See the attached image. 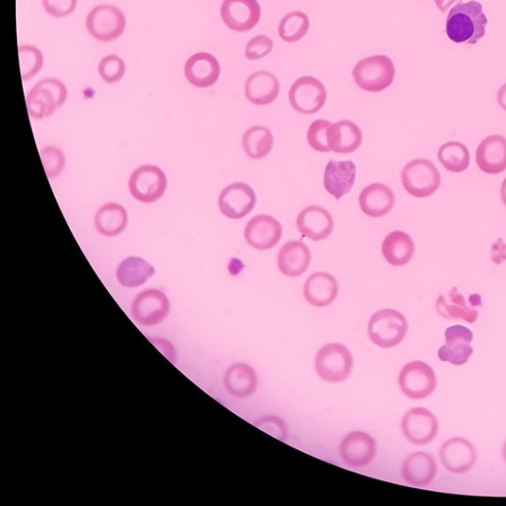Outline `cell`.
I'll return each instance as SVG.
<instances>
[{"mask_svg":"<svg viewBox=\"0 0 506 506\" xmlns=\"http://www.w3.org/2000/svg\"><path fill=\"white\" fill-rule=\"evenodd\" d=\"M487 19L483 5L471 0L454 5L447 16L445 32L454 43L477 45L486 35Z\"/></svg>","mask_w":506,"mask_h":506,"instance_id":"1","label":"cell"},{"mask_svg":"<svg viewBox=\"0 0 506 506\" xmlns=\"http://www.w3.org/2000/svg\"><path fill=\"white\" fill-rule=\"evenodd\" d=\"M352 75L361 89L368 92H381L392 86L395 67L390 57L371 56L354 66Z\"/></svg>","mask_w":506,"mask_h":506,"instance_id":"2","label":"cell"},{"mask_svg":"<svg viewBox=\"0 0 506 506\" xmlns=\"http://www.w3.org/2000/svg\"><path fill=\"white\" fill-rule=\"evenodd\" d=\"M408 330L406 317L393 309L378 310L368 326L370 340L382 349L396 347L404 340Z\"/></svg>","mask_w":506,"mask_h":506,"instance_id":"3","label":"cell"},{"mask_svg":"<svg viewBox=\"0 0 506 506\" xmlns=\"http://www.w3.org/2000/svg\"><path fill=\"white\" fill-rule=\"evenodd\" d=\"M67 90L61 80L45 79L34 87L27 98L29 115L33 119L42 120L50 117L66 101Z\"/></svg>","mask_w":506,"mask_h":506,"instance_id":"4","label":"cell"},{"mask_svg":"<svg viewBox=\"0 0 506 506\" xmlns=\"http://www.w3.org/2000/svg\"><path fill=\"white\" fill-rule=\"evenodd\" d=\"M402 187L411 196H432L441 185V175L436 165L426 158L411 160L402 171Z\"/></svg>","mask_w":506,"mask_h":506,"instance_id":"5","label":"cell"},{"mask_svg":"<svg viewBox=\"0 0 506 506\" xmlns=\"http://www.w3.org/2000/svg\"><path fill=\"white\" fill-rule=\"evenodd\" d=\"M352 368L351 353L341 343L326 344L317 354V373L324 381L342 382L350 375Z\"/></svg>","mask_w":506,"mask_h":506,"instance_id":"6","label":"cell"},{"mask_svg":"<svg viewBox=\"0 0 506 506\" xmlns=\"http://www.w3.org/2000/svg\"><path fill=\"white\" fill-rule=\"evenodd\" d=\"M402 392L412 400L428 398L436 389L434 370L423 361H412L404 366L399 376Z\"/></svg>","mask_w":506,"mask_h":506,"instance_id":"7","label":"cell"},{"mask_svg":"<svg viewBox=\"0 0 506 506\" xmlns=\"http://www.w3.org/2000/svg\"><path fill=\"white\" fill-rule=\"evenodd\" d=\"M167 180L165 172L156 165H142L130 177L132 196L142 203H155L165 196Z\"/></svg>","mask_w":506,"mask_h":506,"instance_id":"8","label":"cell"},{"mask_svg":"<svg viewBox=\"0 0 506 506\" xmlns=\"http://www.w3.org/2000/svg\"><path fill=\"white\" fill-rule=\"evenodd\" d=\"M124 13L112 5H99L87 19V28L91 36L101 42L114 41L122 36L126 29Z\"/></svg>","mask_w":506,"mask_h":506,"instance_id":"9","label":"cell"},{"mask_svg":"<svg viewBox=\"0 0 506 506\" xmlns=\"http://www.w3.org/2000/svg\"><path fill=\"white\" fill-rule=\"evenodd\" d=\"M327 98L324 83L314 77H303L293 83L289 101L295 111L311 115L322 111Z\"/></svg>","mask_w":506,"mask_h":506,"instance_id":"10","label":"cell"},{"mask_svg":"<svg viewBox=\"0 0 506 506\" xmlns=\"http://www.w3.org/2000/svg\"><path fill=\"white\" fill-rule=\"evenodd\" d=\"M170 301L157 289L141 292L132 303V317L137 324L154 326L163 322L170 313Z\"/></svg>","mask_w":506,"mask_h":506,"instance_id":"11","label":"cell"},{"mask_svg":"<svg viewBox=\"0 0 506 506\" xmlns=\"http://www.w3.org/2000/svg\"><path fill=\"white\" fill-rule=\"evenodd\" d=\"M404 437L418 446L432 443L440 432V424L432 411L425 408H413L402 420Z\"/></svg>","mask_w":506,"mask_h":506,"instance_id":"12","label":"cell"},{"mask_svg":"<svg viewBox=\"0 0 506 506\" xmlns=\"http://www.w3.org/2000/svg\"><path fill=\"white\" fill-rule=\"evenodd\" d=\"M257 194L249 184L234 182L227 187L218 197V207L221 212L232 220H240L255 209Z\"/></svg>","mask_w":506,"mask_h":506,"instance_id":"13","label":"cell"},{"mask_svg":"<svg viewBox=\"0 0 506 506\" xmlns=\"http://www.w3.org/2000/svg\"><path fill=\"white\" fill-rule=\"evenodd\" d=\"M445 344L438 350V357L455 366L466 364L474 353L471 345L474 334L470 328L461 325L451 326L445 331Z\"/></svg>","mask_w":506,"mask_h":506,"instance_id":"14","label":"cell"},{"mask_svg":"<svg viewBox=\"0 0 506 506\" xmlns=\"http://www.w3.org/2000/svg\"><path fill=\"white\" fill-rule=\"evenodd\" d=\"M221 17L227 28L234 32H249L255 28L261 17L257 0H224Z\"/></svg>","mask_w":506,"mask_h":506,"instance_id":"15","label":"cell"},{"mask_svg":"<svg viewBox=\"0 0 506 506\" xmlns=\"http://www.w3.org/2000/svg\"><path fill=\"white\" fill-rule=\"evenodd\" d=\"M440 457L447 471L461 475L473 469L477 462V451L466 438L454 437L441 446Z\"/></svg>","mask_w":506,"mask_h":506,"instance_id":"16","label":"cell"},{"mask_svg":"<svg viewBox=\"0 0 506 506\" xmlns=\"http://www.w3.org/2000/svg\"><path fill=\"white\" fill-rule=\"evenodd\" d=\"M283 227L280 221L270 215L253 217L244 230V238L253 249L269 250L281 241Z\"/></svg>","mask_w":506,"mask_h":506,"instance_id":"17","label":"cell"},{"mask_svg":"<svg viewBox=\"0 0 506 506\" xmlns=\"http://www.w3.org/2000/svg\"><path fill=\"white\" fill-rule=\"evenodd\" d=\"M377 447L372 437L354 432L343 438L340 446L341 457L349 467H365L376 456Z\"/></svg>","mask_w":506,"mask_h":506,"instance_id":"18","label":"cell"},{"mask_svg":"<svg viewBox=\"0 0 506 506\" xmlns=\"http://www.w3.org/2000/svg\"><path fill=\"white\" fill-rule=\"evenodd\" d=\"M297 227L303 237L320 242L326 240L333 234L334 221L328 210L311 205L301 211L297 218Z\"/></svg>","mask_w":506,"mask_h":506,"instance_id":"19","label":"cell"},{"mask_svg":"<svg viewBox=\"0 0 506 506\" xmlns=\"http://www.w3.org/2000/svg\"><path fill=\"white\" fill-rule=\"evenodd\" d=\"M184 73L192 86L208 88L213 87L220 78L221 66L212 54L200 52L188 58Z\"/></svg>","mask_w":506,"mask_h":506,"instance_id":"20","label":"cell"},{"mask_svg":"<svg viewBox=\"0 0 506 506\" xmlns=\"http://www.w3.org/2000/svg\"><path fill=\"white\" fill-rule=\"evenodd\" d=\"M356 165L352 160L336 162L331 159L326 171L324 184L326 191L336 200H341L349 194L356 180Z\"/></svg>","mask_w":506,"mask_h":506,"instance_id":"21","label":"cell"},{"mask_svg":"<svg viewBox=\"0 0 506 506\" xmlns=\"http://www.w3.org/2000/svg\"><path fill=\"white\" fill-rule=\"evenodd\" d=\"M476 162L485 173L496 175L506 171V138L493 134L480 142L476 153Z\"/></svg>","mask_w":506,"mask_h":506,"instance_id":"22","label":"cell"},{"mask_svg":"<svg viewBox=\"0 0 506 506\" xmlns=\"http://www.w3.org/2000/svg\"><path fill=\"white\" fill-rule=\"evenodd\" d=\"M340 292L336 278L327 272L311 274L303 286V296L311 306L325 308L332 305Z\"/></svg>","mask_w":506,"mask_h":506,"instance_id":"23","label":"cell"},{"mask_svg":"<svg viewBox=\"0 0 506 506\" xmlns=\"http://www.w3.org/2000/svg\"><path fill=\"white\" fill-rule=\"evenodd\" d=\"M436 474L437 463L433 455L426 452L413 453L402 464V479L412 487L428 486L433 483Z\"/></svg>","mask_w":506,"mask_h":506,"instance_id":"24","label":"cell"},{"mask_svg":"<svg viewBox=\"0 0 506 506\" xmlns=\"http://www.w3.org/2000/svg\"><path fill=\"white\" fill-rule=\"evenodd\" d=\"M395 203L394 191L384 183L370 184L359 196L362 212L371 218H382L389 214Z\"/></svg>","mask_w":506,"mask_h":506,"instance_id":"25","label":"cell"},{"mask_svg":"<svg viewBox=\"0 0 506 506\" xmlns=\"http://www.w3.org/2000/svg\"><path fill=\"white\" fill-rule=\"evenodd\" d=\"M310 260L307 244L301 241H291L286 242L278 252L277 264L282 274L296 278L307 272Z\"/></svg>","mask_w":506,"mask_h":506,"instance_id":"26","label":"cell"},{"mask_svg":"<svg viewBox=\"0 0 506 506\" xmlns=\"http://www.w3.org/2000/svg\"><path fill=\"white\" fill-rule=\"evenodd\" d=\"M249 103L265 106L274 103L280 94V82L275 74L259 71L250 75L244 88Z\"/></svg>","mask_w":506,"mask_h":506,"instance_id":"27","label":"cell"},{"mask_svg":"<svg viewBox=\"0 0 506 506\" xmlns=\"http://www.w3.org/2000/svg\"><path fill=\"white\" fill-rule=\"evenodd\" d=\"M364 141L359 126L349 120L332 124L327 130V143L336 154L348 155L360 148Z\"/></svg>","mask_w":506,"mask_h":506,"instance_id":"28","label":"cell"},{"mask_svg":"<svg viewBox=\"0 0 506 506\" xmlns=\"http://www.w3.org/2000/svg\"><path fill=\"white\" fill-rule=\"evenodd\" d=\"M436 310L446 319H463L474 324L479 318V310L468 305L466 298L459 292L457 287L446 295H441L436 301Z\"/></svg>","mask_w":506,"mask_h":506,"instance_id":"29","label":"cell"},{"mask_svg":"<svg viewBox=\"0 0 506 506\" xmlns=\"http://www.w3.org/2000/svg\"><path fill=\"white\" fill-rule=\"evenodd\" d=\"M382 252L387 264L393 266H403L408 264L415 255L416 244L409 234L394 231L385 238Z\"/></svg>","mask_w":506,"mask_h":506,"instance_id":"30","label":"cell"},{"mask_svg":"<svg viewBox=\"0 0 506 506\" xmlns=\"http://www.w3.org/2000/svg\"><path fill=\"white\" fill-rule=\"evenodd\" d=\"M224 385L227 393L235 398H249L257 387V376L247 364H234L226 370Z\"/></svg>","mask_w":506,"mask_h":506,"instance_id":"31","label":"cell"},{"mask_svg":"<svg viewBox=\"0 0 506 506\" xmlns=\"http://www.w3.org/2000/svg\"><path fill=\"white\" fill-rule=\"evenodd\" d=\"M156 270L153 265L141 257H128L122 261L117 269V280L126 288H136L153 277Z\"/></svg>","mask_w":506,"mask_h":506,"instance_id":"32","label":"cell"},{"mask_svg":"<svg viewBox=\"0 0 506 506\" xmlns=\"http://www.w3.org/2000/svg\"><path fill=\"white\" fill-rule=\"evenodd\" d=\"M96 231L105 237H116L122 234L128 225V214L124 207L108 203L101 207L95 218Z\"/></svg>","mask_w":506,"mask_h":506,"instance_id":"33","label":"cell"},{"mask_svg":"<svg viewBox=\"0 0 506 506\" xmlns=\"http://www.w3.org/2000/svg\"><path fill=\"white\" fill-rule=\"evenodd\" d=\"M274 146L272 131L264 126H255L243 134L242 147L248 157L252 159L266 157Z\"/></svg>","mask_w":506,"mask_h":506,"instance_id":"34","label":"cell"},{"mask_svg":"<svg viewBox=\"0 0 506 506\" xmlns=\"http://www.w3.org/2000/svg\"><path fill=\"white\" fill-rule=\"evenodd\" d=\"M438 159L446 171L460 173L468 170L470 150L464 143L453 141L444 143L438 150Z\"/></svg>","mask_w":506,"mask_h":506,"instance_id":"35","label":"cell"},{"mask_svg":"<svg viewBox=\"0 0 506 506\" xmlns=\"http://www.w3.org/2000/svg\"><path fill=\"white\" fill-rule=\"evenodd\" d=\"M309 29L308 15L302 12H293L283 17L278 27V33L287 43H296L307 35Z\"/></svg>","mask_w":506,"mask_h":506,"instance_id":"36","label":"cell"},{"mask_svg":"<svg viewBox=\"0 0 506 506\" xmlns=\"http://www.w3.org/2000/svg\"><path fill=\"white\" fill-rule=\"evenodd\" d=\"M19 53L22 80L27 81L35 78L43 67V54L38 48L31 45L20 46Z\"/></svg>","mask_w":506,"mask_h":506,"instance_id":"37","label":"cell"},{"mask_svg":"<svg viewBox=\"0 0 506 506\" xmlns=\"http://www.w3.org/2000/svg\"><path fill=\"white\" fill-rule=\"evenodd\" d=\"M98 73L101 79L107 83H116L124 78L126 73L125 62L119 56H107L100 61Z\"/></svg>","mask_w":506,"mask_h":506,"instance_id":"38","label":"cell"},{"mask_svg":"<svg viewBox=\"0 0 506 506\" xmlns=\"http://www.w3.org/2000/svg\"><path fill=\"white\" fill-rule=\"evenodd\" d=\"M41 159L50 180L57 179L65 171V157L60 149L47 147L42 150Z\"/></svg>","mask_w":506,"mask_h":506,"instance_id":"39","label":"cell"},{"mask_svg":"<svg viewBox=\"0 0 506 506\" xmlns=\"http://www.w3.org/2000/svg\"><path fill=\"white\" fill-rule=\"evenodd\" d=\"M332 123L327 120L319 119L310 124L308 130V142L318 153H330L331 149L327 143V130Z\"/></svg>","mask_w":506,"mask_h":506,"instance_id":"40","label":"cell"},{"mask_svg":"<svg viewBox=\"0 0 506 506\" xmlns=\"http://www.w3.org/2000/svg\"><path fill=\"white\" fill-rule=\"evenodd\" d=\"M273 41L265 35L251 38L246 47V57L249 61H257L272 53Z\"/></svg>","mask_w":506,"mask_h":506,"instance_id":"41","label":"cell"},{"mask_svg":"<svg viewBox=\"0 0 506 506\" xmlns=\"http://www.w3.org/2000/svg\"><path fill=\"white\" fill-rule=\"evenodd\" d=\"M44 10L55 19L70 16L77 8L78 0H43Z\"/></svg>","mask_w":506,"mask_h":506,"instance_id":"42","label":"cell"},{"mask_svg":"<svg viewBox=\"0 0 506 506\" xmlns=\"http://www.w3.org/2000/svg\"><path fill=\"white\" fill-rule=\"evenodd\" d=\"M259 429L272 435L277 440L285 441L287 438V429L283 420L280 418L269 416L261 418L255 424Z\"/></svg>","mask_w":506,"mask_h":506,"instance_id":"43","label":"cell"},{"mask_svg":"<svg viewBox=\"0 0 506 506\" xmlns=\"http://www.w3.org/2000/svg\"><path fill=\"white\" fill-rule=\"evenodd\" d=\"M492 259L495 264H501L506 260V244L502 238L497 240L493 246Z\"/></svg>","mask_w":506,"mask_h":506,"instance_id":"44","label":"cell"},{"mask_svg":"<svg viewBox=\"0 0 506 506\" xmlns=\"http://www.w3.org/2000/svg\"><path fill=\"white\" fill-rule=\"evenodd\" d=\"M463 0H434V3L440 10L441 12L446 13L449 10H451L452 6L455 4H461Z\"/></svg>","mask_w":506,"mask_h":506,"instance_id":"45","label":"cell"},{"mask_svg":"<svg viewBox=\"0 0 506 506\" xmlns=\"http://www.w3.org/2000/svg\"><path fill=\"white\" fill-rule=\"evenodd\" d=\"M496 99L500 106L506 111V83L497 91Z\"/></svg>","mask_w":506,"mask_h":506,"instance_id":"46","label":"cell"},{"mask_svg":"<svg viewBox=\"0 0 506 506\" xmlns=\"http://www.w3.org/2000/svg\"><path fill=\"white\" fill-rule=\"evenodd\" d=\"M501 196L503 204L506 206V179L503 180L502 184Z\"/></svg>","mask_w":506,"mask_h":506,"instance_id":"47","label":"cell"},{"mask_svg":"<svg viewBox=\"0 0 506 506\" xmlns=\"http://www.w3.org/2000/svg\"><path fill=\"white\" fill-rule=\"evenodd\" d=\"M502 457H503V460L506 464V441L504 442L503 447H502Z\"/></svg>","mask_w":506,"mask_h":506,"instance_id":"48","label":"cell"}]
</instances>
